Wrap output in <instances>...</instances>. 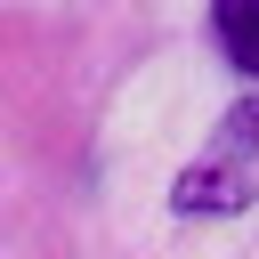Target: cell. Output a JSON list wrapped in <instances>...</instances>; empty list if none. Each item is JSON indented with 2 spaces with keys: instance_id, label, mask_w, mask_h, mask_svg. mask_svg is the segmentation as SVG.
Returning <instances> with one entry per match:
<instances>
[{
  "instance_id": "7a4b0ae2",
  "label": "cell",
  "mask_w": 259,
  "mask_h": 259,
  "mask_svg": "<svg viewBox=\"0 0 259 259\" xmlns=\"http://www.w3.org/2000/svg\"><path fill=\"white\" fill-rule=\"evenodd\" d=\"M210 24H219V49L235 57V73L259 81V0H210Z\"/></svg>"
},
{
  "instance_id": "6da1fadb",
  "label": "cell",
  "mask_w": 259,
  "mask_h": 259,
  "mask_svg": "<svg viewBox=\"0 0 259 259\" xmlns=\"http://www.w3.org/2000/svg\"><path fill=\"white\" fill-rule=\"evenodd\" d=\"M170 202H178L186 219H227V210H251V202H259V97H243V105L219 121V138L178 170Z\"/></svg>"
}]
</instances>
